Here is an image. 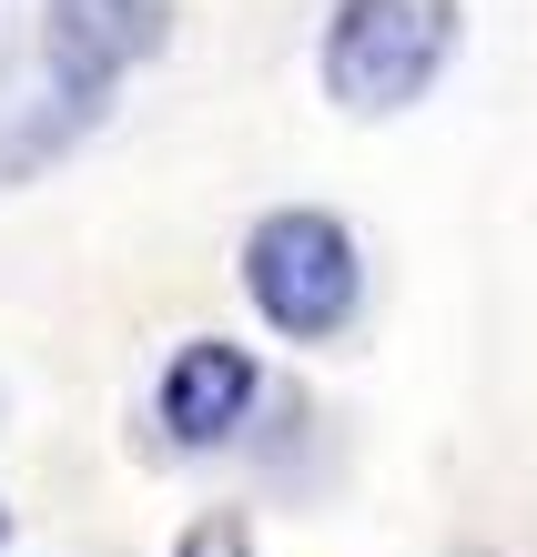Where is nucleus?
<instances>
[{"label": "nucleus", "mask_w": 537, "mask_h": 557, "mask_svg": "<svg viewBox=\"0 0 537 557\" xmlns=\"http://www.w3.org/2000/svg\"><path fill=\"white\" fill-rule=\"evenodd\" d=\"M456 30H466L456 0H334V21H325V102L345 122L416 112L436 91V72L456 61Z\"/></svg>", "instance_id": "f257e3e1"}, {"label": "nucleus", "mask_w": 537, "mask_h": 557, "mask_svg": "<svg viewBox=\"0 0 537 557\" xmlns=\"http://www.w3.org/2000/svg\"><path fill=\"white\" fill-rule=\"evenodd\" d=\"M244 294H254V314L274 324V335L325 345V335H345L355 305H365V244L345 234V213H325V203H274L244 234Z\"/></svg>", "instance_id": "f03ea898"}, {"label": "nucleus", "mask_w": 537, "mask_h": 557, "mask_svg": "<svg viewBox=\"0 0 537 557\" xmlns=\"http://www.w3.org/2000/svg\"><path fill=\"white\" fill-rule=\"evenodd\" d=\"M152 51H162V0H51L41 11V61L72 112H91Z\"/></svg>", "instance_id": "7ed1b4c3"}, {"label": "nucleus", "mask_w": 537, "mask_h": 557, "mask_svg": "<svg viewBox=\"0 0 537 557\" xmlns=\"http://www.w3.org/2000/svg\"><path fill=\"white\" fill-rule=\"evenodd\" d=\"M254 396H264V366H254L233 335H193V345H173V366H162V385H152L162 436H173V446H223L233 425L254 416Z\"/></svg>", "instance_id": "20e7f679"}, {"label": "nucleus", "mask_w": 537, "mask_h": 557, "mask_svg": "<svg viewBox=\"0 0 537 557\" xmlns=\"http://www.w3.org/2000/svg\"><path fill=\"white\" fill-rule=\"evenodd\" d=\"M173 557H254V528H244V507H213V517H193V528L173 537Z\"/></svg>", "instance_id": "39448f33"}, {"label": "nucleus", "mask_w": 537, "mask_h": 557, "mask_svg": "<svg viewBox=\"0 0 537 557\" xmlns=\"http://www.w3.org/2000/svg\"><path fill=\"white\" fill-rule=\"evenodd\" d=\"M0 547H11V507H0Z\"/></svg>", "instance_id": "423d86ee"}]
</instances>
